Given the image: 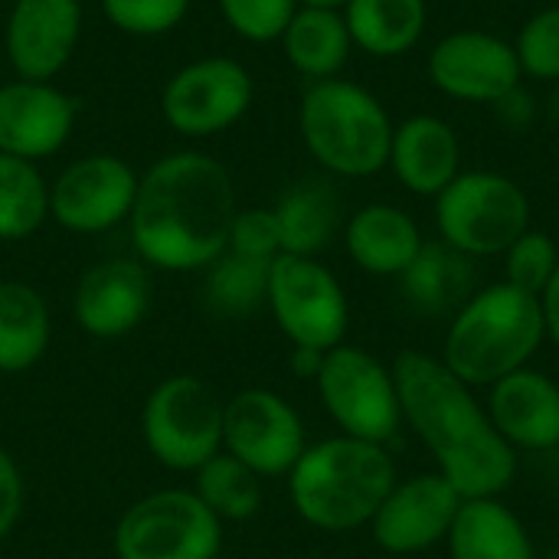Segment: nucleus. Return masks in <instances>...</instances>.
I'll return each mask as SVG.
<instances>
[{
	"instance_id": "nucleus-14",
	"label": "nucleus",
	"mask_w": 559,
	"mask_h": 559,
	"mask_svg": "<svg viewBox=\"0 0 559 559\" xmlns=\"http://www.w3.org/2000/svg\"><path fill=\"white\" fill-rule=\"evenodd\" d=\"M459 508V491L439 472L396 481L370 521L373 544L390 557L426 554L449 540Z\"/></svg>"
},
{
	"instance_id": "nucleus-2",
	"label": "nucleus",
	"mask_w": 559,
	"mask_h": 559,
	"mask_svg": "<svg viewBox=\"0 0 559 559\" xmlns=\"http://www.w3.org/2000/svg\"><path fill=\"white\" fill-rule=\"evenodd\" d=\"M233 216L229 170L210 154L177 151L141 174L128 223L144 265L200 272L226 252Z\"/></svg>"
},
{
	"instance_id": "nucleus-30",
	"label": "nucleus",
	"mask_w": 559,
	"mask_h": 559,
	"mask_svg": "<svg viewBox=\"0 0 559 559\" xmlns=\"http://www.w3.org/2000/svg\"><path fill=\"white\" fill-rule=\"evenodd\" d=\"M193 495L219 518V521H249L262 508V478L233 459L229 452L213 455L203 468L193 472Z\"/></svg>"
},
{
	"instance_id": "nucleus-23",
	"label": "nucleus",
	"mask_w": 559,
	"mask_h": 559,
	"mask_svg": "<svg viewBox=\"0 0 559 559\" xmlns=\"http://www.w3.org/2000/svg\"><path fill=\"white\" fill-rule=\"evenodd\" d=\"M406 301L419 314H455L478 288H475V259L452 249L449 242H426L413 265L400 275Z\"/></svg>"
},
{
	"instance_id": "nucleus-17",
	"label": "nucleus",
	"mask_w": 559,
	"mask_h": 559,
	"mask_svg": "<svg viewBox=\"0 0 559 559\" xmlns=\"http://www.w3.org/2000/svg\"><path fill=\"white\" fill-rule=\"evenodd\" d=\"M82 33L79 0H13L7 16V59L16 79L52 82L59 75Z\"/></svg>"
},
{
	"instance_id": "nucleus-7",
	"label": "nucleus",
	"mask_w": 559,
	"mask_h": 559,
	"mask_svg": "<svg viewBox=\"0 0 559 559\" xmlns=\"http://www.w3.org/2000/svg\"><path fill=\"white\" fill-rule=\"evenodd\" d=\"M141 432L164 468L197 472L223 452V400L200 377H167L144 403Z\"/></svg>"
},
{
	"instance_id": "nucleus-19",
	"label": "nucleus",
	"mask_w": 559,
	"mask_h": 559,
	"mask_svg": "<svg viewBox=\"0 0 559 559\" xmlns=\"http://www.w3.org/2000/svg\"><path fill=\"white\" fill-rule=\"evenodd\" d=\"M488 390L485 409L491 426L514 452L559 449V383L554 377L524 367Z\"/></svg>"
},
{
	"instance_id": "nucleus-12",
	"label": "nucleus",
	"mask_w": 559,
	"mask_h": 559,
	"mask_svg": "<svg viewBox=\"0 0 559 559\" xmlns=\"http://www.w3.org/2000/svg\"><path fill=\"white\" fill-rule=\"evenodd\" d=\"M305 449V423L285 396L252 386L223 403V452L259 478L288 475Z\"/></svg>"
},
{
	"instance_id": "nucleus-41",
	"label": "nucleus",
	"mask_w": 559,
	"mask_h": 559,
	"mask_svg": "<svg viewBox=\"0 0 559 559\" xmlns=\"http://www.w3.org/2000/svg\"><path fill=\"white\" fill-rule=\"evenodd\" d=\"M550 115H554V121H559V88L554 92V98H550Z\"/></svg>"
},
{
	"instance_id": "nucleus-40",
	"label": "nucleus",
	"mask_w": 559,
	"mask_h": 559,
	"mask_svg": "<svg viewBox=\"0 0 559 559\" xmlns=\"http://www.w3.org/2000/svg\"><path fill=\"white\" fill-rule=\"evenodd\" d=\"M301 7H324V10H344L347 0H298Z\"/></svg>"
},
{
	"instance_id": "nucleus-37",
	"label": "nucleus",
	"mask_w": 559,
	"mask_h": 559,
	"mask_svg": "<svg viewBox=\"0 0 559 559\" xmlns=\"http://www.w3.org/2000/svg\"><path fill=\"white\" fill-rule=\"evenodd\" d=\"M491 108H495L498 121H501L508 131H527V128L534 124V118H537V102H534V95L524 88V82H521L518 88H511L508 95H501Z\"/></svg>"
},
{
	"instance_id": "nucleus-35",
	"label": "nucleus",
	"mask_w": 559,
	"mask_h": 559,
	"mask_svg": "<svg viewBox=\"0 0 559 559\" xmlns=\"http://www.w3.org/2000/svg\"><path fill=\"white\" fill-rule=\"evenodd\" d=\"M226 249L239 252V255H249V259L275 262L282 255V233H278L275 210H262V206L236 210Z\"/></svg>"
},
{
	"instance_id": "nucleus-18",
	"label": "nucleus",
	"mask_w": 559,
	"mask_h": 559,
	"mask_svg": "<svg viewBox=\"0 0 559 559\" xmlns=\"http://www.w3.org/2000/svg\"><path fill=\"white\" fill-rule=\"evenodd\" d=\"M151 275L134 259H108L92 265L72 295V314L92 337L111 341L131 334L151 311Z\"/></svg>"
},
{
	"instance_id": "nucleus-39",
	"label": "nucleus",
	"mask_w": 559,
	"mask_h": 559,
	"mask_svg": "<svg viewBox=\"0 0 559 559\" xmlns=\"http://www.w3.org/2000/svg\"><path fill=\"white\" fill-rule=\"evenodd\" d=\"M321 364H324V350H311V347H295L292 360H288L292 373L301 377V380H318Z\"/></svg>"
},
{
	"instance_id": "nucleus-34",
	"label": "nucleus",
	"mask_w": 559,
	"mask_h": 559,
	"mask_svg": "<svg viewBox=\"0 0 559 559\" xmlns=\"http://www.w3.org/2000/svg\"><path fill=\"white\" fill-rule=\"evenodd\" d=\"M102 10L128 36H160L183 23L190 0H102Z\"/></svg>"
},
{
	"instance_id": "nucleus-25",
	"label": "nucleus",
	"mask_w": 559,
	"mask_h": 559,
	"mask_svg": "<svg viewBox=\"0 0 559 559\" xmlns=\"http://www.w3.org/2000/svg\"><path fill=\"white\" fill-rule=\"evenodd\" d=\"M344 23L357 49L377 59L409 52L426 33V0H347Z\"/></svg>"
},
{
	"instance_id": "nucleus-28",
	"label": "nucleus",
	"mask_w": 559,
	"mask_h": 559,
	"mask_svg": "<svg viewBox=\"0 0 559 559\" xmlns=\"http://www.w3.org/2000/svg\"><path fill=\"white\" fill-rule=\"evenodd\" d=\"M49 219V183L36 164L0 154V242L33 236Z\"/></svg>"
},
{
	"instance_id": "nucleus-38",
	"label": "nucleus",
	"mask_w": 559,
	"mask_h": 559,
	"mask_svg": "<svg viewBox=\"0 0 559 559\" xmlns=\"http://www.w3.org/2000/svg\"><path fill=\"white\" fill-rule=\"evenodd\" d=\"M540 311H544V328H547V341H554L559 350V269L554 272L550 285L540 292Z\"/></svg>"
},
{
	"instance_id": "nucleus-4",
	"label": "nucleus",
	"mask_w": 559,
	"mask_h": 559,
	"mask_svg": "<svg viewBox=\"0 0 559 559\" xmlns=\"http://www.w3.org/2000/svg\"><path fill=\"white\" fill-rule=\"evenodd\" d=\"M547 328L540 298L498 282L478 288L455 314L442 341V364L472 390L531 367L544 347Z\"/></svg>"
},
{
	"instance_id": "nucleus-24",
	"label": "nucleus",
	"mask_w": 559,
	"mask_h": 559,
	"mask_svg": "<svg viewBox=\"0 0 559 559\" xmlns=\"http://www.w3.org/2000/svg\"><path fill=\"white\" fill-rule=\"evenodd\" d=\"M282 233V252L318 259L341 229V197L321 177L292 183L272 206Z\"/></svg>"
},
{
	"instance_id": "nucleus-1",
	"label": "nucleus",
	"mask_w": 559,
	"mask_h": 559,
	"mask_svg": "<svg viewBox=\"0 0 559 559\" xmlns=\"http://www.w3.org/2000/svg\"><path fill=\"white\" fill-rule=\"evenodd\" d=\"M403 423L436 459L462 501L501 498L518 475V452L498 436L485 403L439 357L403 350L393 360Z\"/></svg>"
},
{
	"instance_id": "nucleus-26",
	"label": "nucleus",
	"mask_w": 559,
	"mask_h": 559,
	"mask_svg": "<svg viewBox=\"0 0 559 559\" xmlns=\"http://www.w3.org/2000/svg\"><path fill=\"white\" fill-rule=\"evenodd\" d=\"M282 49L301 75H308L311 82H324L337 79V72L347 66L354 39L341 10L298 7V13L282 33Z\"/></svg>"
},
{
	"instance_id": "nucleus-20",
	"label": "nucleus",
	"mask_w": 559,
	"mask_h": 559,
	"mask_svg": "<svg viewBox=\"0 0 559 559\" xmlns=\"http://www.w3.org/2000/svg\"><path fill=\"white\" fill-rule=\"evenodd\" d=\"M396 180L416 197H439L462 174V141L436 115H413L393 124L390 164Z\"/></svg>"
},
{
	"instance_id": "nucleus-8",
	"label": "nucleus",
	"mask_w": 559,
	"mask_h": 559,
	"mask_svg": "<svg viewBox=\"0 0 559 559\" xmlns=\"http://www.w3.org/2000/svg\"><path fill=\"white\" fill-rule=\"evenodd\" d=\"M318 396L341 436L386 445L403 426L400 390L393 367L364 347L341 344L324 354L318 373Z\"/></svg>"
},
{
	"instance_id": "nucleus-33",
	"label": "nucleus",
	"mask_w": 559,
	"mask_h": 559,
	"mask_svg": "<svg viewBox=\"0 0 559 559\" xmlns=\"http://www.w3.org/2000/svg\"><path fill=\"white\" fill-rule=\"evenodd\" d=\"M298 7H301L298 0H219L223 20L229 23V29L249 43L282 39Z\"/></svg>"
},
{
	"instance_id": "nucleus-13",
	"label": "nucleus",
	"mask_w": 559,
	"mask_h": 559,
	"mask_svg": "<svg viewBox=\"0 0 559 559\" xmlns=\"http://www.w3.org/2000/svg\"><path fill=\"white\" fill-rule=\"evenodd\" d=\"M138 174L118 154H85L72 160L49 187V216L79 236L121 226L138 197Z\"/></svg>"
},
{
	"instance_id": "nucleus-16",
	"label": "nucleus",
	"mask_w": 559,
	"mask_h": 559,
	"mask_svg": "<svg viewBox=\"0 0 559 559\" xmlns=\"http://www.w3.org/2000/svg\"><path fill=\"white\" fill-rule=\"evenodd\" d=\"M79 102L52 82L13 79L0 85V154L20 160L52 157L72 134Z\"/></svg>"
},
{
	"instance_id": "nucleus-10",
	"label": "nucleus",
	"mask_w": 559,
	"mask_h": 559,
	"mask_svg": "<svg viewBox=\"0 0 559 559\" xmlns=\"http://www.w3.org/2000/svg\"><path fill=\"white\" fill-rule=\"evenodd\" d=\"M223 521L193 491H154L115 527L118 559H219Z\"/></svg>"
},
{
	"instance_id": "nucleus-15",
	"label": "nucleus",
	"mask_w": 559,
	"mask_h": 559,
	"mask_svg": "<svg viewBox=\"0 0 559 559\" xmlns=\"http://www.w3.org/2000/svg\"><path fill=\"white\" fill-rule=\"evenodd\" d=\"M429 79L449 98L495 105L524 82V72L508 39L485 29H459L432 46Z\"/></svg>"
},
{
	"instance_id": "nucleus-11",
	"label": "nucleus",
	"mask_w": 559,
	"mask_h": 559,
	"mask_svg": "<svg viewBox=\"0 0 559 559\" xmlns=\"http://www.w3.org/2000/svg\"><path fill=\"white\" fill-rule=\"evenodd\" d=\"M252 75L229 56H206L177 69L160 92L164 121L183 138H213L252 105Z\"/></svg>"
},
{
	"instance_id": "nucleus-29",
	"label": "nucleus",
	"mask_w": 559,
	"mask_h": 559,
	"mask_svg": "<svg viewBox=\"0 0 559 559\" xmlns=\"http://www.w3.org/2000/svg\"><path fill=\"white\" fill-rule=\"evenodd\" d=\"M269 272L272 262L249 259L226 249L213 265H206V282H203L206 305L226 318L255 314L269 301Z\"/></svg>"
},
{
	"instance_id": "nucleus-32",
	"label": "nucleus",
	"mask_w": 559,
	"mask_h": 559,
	"mask_svg": "<svg viewBox=\"0 0 559 559\" xmlns=\"http://www.w3.org/2000/svg\"><path fill=\"white\" fill-rule=\"evenodd\" d=\"M521 72L537 82H557L559 79V3L534 13L514 43Z\"/></svg>"
},
{
	"instance_id": "nucleus-22",
	"label": "nucleus",
	"mask_w": 559,
	"mask_h": 559,
	"mask_svg": "<svg viewBox=\"0 0 559 559\" xmlns=\"http://www.w3.org/2000/svg\"><path fill=\"white\" fill-rule=\"evenodd\" d=\"M445 544L452 559H537L531 531L501 498L462 501Z\"/></svg>"
},
{
	"instance_id": "nucleus-21",
	"label": "nucleus",
	"mask_w": 559,
	"mask_h": 559,
	"mask_svg": "<svg viewBox=\"0 0 559 559\" xmlns=\"http://www.w3.org/2000/svg\"><path fill=\"white\" fill-rule=\"evenodd\" d=\"M344 246L357 269L380 278H400L426 246L416 219L393 203H367L344 226Z\"/></svg>"
},
{
	"instance_id": "nucleus-6",
	"label": "nucleus",
	"mask_w": 559,
	"mask_h": 559,
	"mask_svg": "<svg viewBox=\"0 0 559 559\" xmlns=\"http://www.w3.org/2000/svg\"><path fill=\"white\" fill-rule=\"evenodd\" d=\"M436 226L468 259L504 255L531 229V200L508 174L462 170L436 197Z\"/></svg>"
},
{
	"instance_id": "nucleus-36",
	"label": "nucleus",
	"mask_w": 559,
	"mask_h": 559,
	"mask_svg": "<svg viewBox=\"0 0 559 559\" xmlns=\"http://www.w3.org/2000/svg\"><path fill=\"white\" fill-rule=\"evenodd\" d=\"M23 501H26L23 475H20L16 462L10 459V452L0 449V540L10 537V531L16 527V521L23 514Z\"/></svg>"
},
{
	"instance_id": "nucleus-27",
	"label": "nucleus",
	"mask_w": 559,
	"mask_h": 559,
	"mask_svg": "<svg viewBox=\"0 0 559 559\" xmlns=\"http://www.w3.org/2000/svg\"><path fill=\"white\" fill-rule=\"evenodd\" d=\"M49 337L52 321L46 298L26 282H0V373L36 367Z\"/></svg>"
},
{
	"instance_id": "nucleus-5",
	"label": "nucleus",
	"mask_w": 559,
	"mask_h": 559,
	"mask_svg": "<svg viewBox=\"0 0 559 559\" xmlns=\"http://www.w3.org/2000/svg\"><path fill=\"white\" fill-rule=\"evenodd\" d=\"M298 128L311 157L334 177H373L390 164L393 121L383 102L357 82H311Z\"/></svg>"
},
{
	"instance_id": "nucleus-31",
	"label": "nucleus",
	"mask_w": 559,
	"mask_h": 559,
	"mask_svg": "<svg viewBox=\"0 0 559 559\" xmlns=\"http://www.w3.org/2000/svg\"><path fill=\"white\" fill-rule=\"evenodd\" d=\"M559 269V249L557 239L550 233L540 229H527L521 239H514V246L504 252V282H511L514 288L537 295L550 285L554 272Z\"/></svg>"
},
{
	"instance_id": "nucleus-9",
	"label": "nucleus",
	"mask_w": 559,
	"mask_h": 559,
	"mask_svg": "<svg viewBox=\"0 0 559 559\" xmlns=\"http://www.w3.org/2000/svg\"><path fill=\"white\" fill-rule=\"evenodd\" d=\"M269 311L292 347L334 350L344 344L350 305L337 275L311 259L282 252L269 272Z\"/></svg>"
},
{
	"instance_id": "nucleus-3",
	"label": "nucleus",
	"mask_w": 559,
	"mask_h": 559,
	"mask_svg": "<svg viewBox=\"0 0 559 559\" xmlns=\"http://www.w3.org/2000/svg\"><path fill=\"white\" fill-rule=\"evenodd\" d=\"M396 481L386 445L334 436L305 449L288 472V495L305 524L324 534H350L370 527Z\"/></svg>"
}]
</instances>
